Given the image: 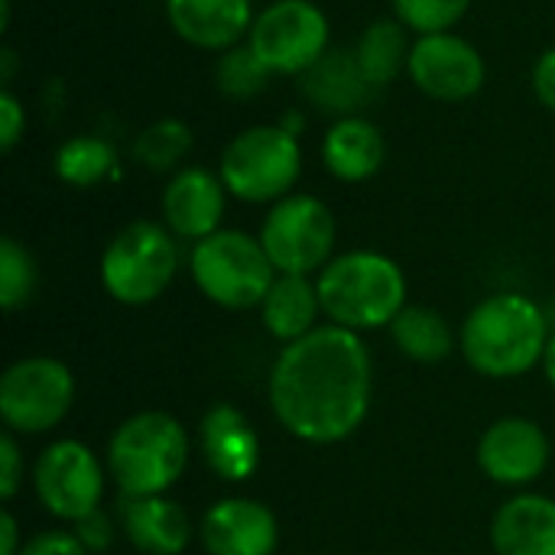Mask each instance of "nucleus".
I'll return each instance as SVG.
<instances>
[{"mask_svg": "<svg viewBox=\"0 0 555 555\" xmlns=\"http://www.w3.org/2000/svg\"><path fill=\"white\" fill-rule=\"evenodd\" d=\"M270 410L276 423L309 446H335L354 436L371 410L374 364L358 332L319 325L283 345L270 371Z\"/></svg>", "mask_w": 555, "mask_h": 555, "instance_id": "obj_1", "label": "nucleus"}, {"mask_svg": "<svg viewBox=\"0 0 555 555\" xmlns=\"http://www.w3.org/2000/svg\"><path fill=\"white\" fill-rule=\"evenodd\" d=\"M550 335L553 332L540 302L524 293H494L462 322L459 348L475 374L514 380L543 364Z\"/></svg>", "mask_w": 555, "mask_h": 555, "instance_id": "obj_2", "label": "nucleus"}, {"mask_svg": "<svg viewBox=\"0 0 555 555\" xmlns=\"http://www.w3.org/2000/svg\"><path fill=\"white\" fill-rule=\"evenodd\" d=\"M322 315L348 332H377L406 309V276L400 263L380 250L335 254L315 273Z\"/></svg>", "mask_w": 555, "mask_h": 555, "instance_id": "obj_3", "label": "nucleus"}, {"mask_svg": "<svg viewBox=\"0 0 555 555\" xmlns=\"http://www.w3.org/2000/svg\"><path fill=\"white\" fill-rule=\"evenodd\" d=\"M189 433L185 426L159 410L127 416L107 442V478L124 498L166 494L189 468Z\"/></svg>", "mask_w": 555, "mask_h": 555, "instance_id": "obj_4", "label": "nucleus"}, {"mask_svg": "<svg viewBox=\"0 0 555 555\" xmlns=\"http://www.w3.org/2000/svg\"><path fill=\"white\" fill-rule=\"evenodd\" d=\"M218 176L244 205H276L293 195L302 176L299 137L283 124H254L228 140L218 159Z\"/></svg>", "mask_w": 555, "mask_h": 555, "instance_id": "obj_5", "label": "nucleus"}, {"mask_svg": "<svg viewBox=\"0 0 555 555\" xmlns=\"http://www.w3.org/2000/svg\"><path fill=\"white\" fill-rule=\"evenodd\" d=\"M189 273L208 302L231 312L260 309L276 280V267L270 263L260 237L241 228H221L192 244Z\"/></svg>", "mask_w": 555, "mask_h": 555, "instance_id": "obj_6", "label": "nucleus"}, {"mask_svg": "<svg viewBox=\"0 0 555 555\" xmlns=\"http://www.w3.org/2000/svg\"><path fill=\"white\" fill-rule=\"evenodd\" d=\"M179 237L150 218L124 224L101 254V286L120 306H150L176 280Z\"/></svg>", "mask_w": 555, "mask_h": 555, "instance_id": "obj_7", "label": "nucleus"}, {"mask_svg": "<svg viewBox=\"0 0 555 555\" xmlns=\"http://www.w3.org/2000/svg\"><path fill=\"white\" fill-rule=\"evenodd\" d=\"M257 237L276 273L312 276L322 273L325 263L335 257L338 221L322 198L293 192L276 205H270Z\"/></svg>", "mask_w": 555, "mask_h": 555, "instance_id": "obj_8", "label": "nucleus"}, {"mask_svg": "<svg viewBox=\"0 0 555 555\" xmlns=\"http://www.w3.org/2000/svg\"><path fill=\"white\" fill-rule=\"evenodd\" d=\"M75 403L72 371L46 354L20 358L0 374V420L13 436L52 433Z\"/></svg>", "mask_w": 555, "mask_h": 555, "instance_id": "obj_9", "label": "nucleus"}, {"mask_svg": "<svg viewBox=\"0 0 555 555\" xmlns=\"http://www.w3.org/2000/svg\"><path fill=\"white\" fill-rule=\"evenodd\" d=\"M247 46L273 75L299 78L332 49V23L312 0H273L254 16Z\"/></svg>", "mask_w": 555, "mask_h": 555, "instance_id": "obj_10", "label": "nucleus"}, {"mask_svg": "<svg viewBox=\"0 0 555 555\" xmlns=\"http://www.w3.org/2000/svg\"><path fill=\"white\" fill-rule=\"evenodd\" d=\"M107 465L78 439H59L46 446L33 465V491L55 520L78 524L104 501Z\"/></svg>", "mask_w": 555, "mask_h": 555, "instance_id": "obj_11", "label": "nucleus"}, {"mask_svg": "<svg viewBox=\"0 0 555 555\" xmlns=\"http://www.w3.org/2000/svg\"><path fill=\"white\" fill-rule=\"evenodd\" d=\"M406 75L420 94L442 104H462L485 88L488 62L472 39L449 29L413 39Z\"/></svg>", "mask_w": 555, "mask_h": 555, "instance_id": "obj_12", "label": "nucleus"}, {"mask_svg": "<svg viewBox=\"0 0 555 555\" xmlns=\"http://www.w3.org/2000/svg\"><path fill=\"white\" fill-rule=\"evenodd\" d=\"M550 436L527 416H504L478 442V468L504 488H527L550 468Z\"/></svg>", "mask_w": 555, "mask_h": 555, "instance_id": "obj_13", "label": "nucleus"}, {"mask_svg": "<svg viewBox=\"0 0 555 555\" xmlns=\"http://www.w3.org/2000/svg\"><path fill=\"white\" fill-rule=\"evenodd\" d=\"M228 189L218 172L205 166H182L163 189V224L179 241H205L221 231Z\"/></svg>", "mask_w": 555, "mask_h": 555, "instance_id": "obj_14", "label": "nucleus"}, {"mask_svg": "<svg viewBox=\"0 0 555 555\" xmlns=\"http://www.w3.org/2000/svg\"><path fill=\"white\" fill-rule=\"evenodd\" d=\"M198 540L208 555H273L280 546V524L254 498H221L205 511Z\"/></svg>", "mask_w": 555, "mask_h": 555, "instance_id": "obj_15", "label": "nucleus"}, {"mask_svg": "<svg viewBox=\"0 0 555 555\" xmlns=\"http://www.w3.org/2000/svg\"><path fill=\"white\" fill-rule=\"evenodd\" d=\"M254 16V0H166L169 29L205 52H228L247 42Z\"/></svg>", "mask_w": 555, "mask_h": 555, "instance_id": "obj_16", "label": "nucleus"}, {"mask_svg": "<svg viewBox=\"0 0 555 555\" xmlns=\"http://www.w3.org/2000/svg\"><path fill=\"white\" fill-rule=\"evenodd\" d=\"M198 452L205 465L231 485L254 478L260 468V436L231 403H215L198 423Z\"/></svg>", "mask_w": 555, "mask_h": 555, "instance_id": "obj_17", "label": "nucleus"}, {"mask_svg": "<svg viewBox=\"0 0 555 555\" xmlns=\"http://www.w3.org/2000/svg\"><path fill=\"white\" fill-rule=\"evenodd\" d=\"M117 520L127 543L140 555H182L195 533L182 504L169 501L166 494H153V498L120 494Z\"/></svg>", "mask_w": 555, "mask_h": 555, "instance_id": "obj_18", "label": "nucleus"}, {"mask_svg": "<svg viewBox=\"0 0 555 555\" xmlns=\"http://www.w3.org/2000/svg\"><path fill=\"white\" fill-rule=\"evenodd\" d=\"M322 163L328 176L345 185L374 179L387 163V140L377 124L364 117H338L322 137Z\"/></svg>", "mask_w": 555, "mask_h": 555, "instance_id": "obj_19", "label": "nucleus"}, {"mask_svg": "<svg viewBox=\"0 0 555 555\" xmlns=\"http://www.w3.org/2000/svg\"><path fill=\"white\" fill-rule=\"evenodd\" d=\"M498 555H555V501L543 494H517L501 504L491 524Z\"/></svg>", "mask_w": 555, "mask_h": 555, "instance_id": "obj_20", "label": "nucleus"}, {"mask_svg": "<svg viewBox=\"0 0 555 555\" xmlns=\"http://www.w3.org/2000/svg\"><path fill=\"white\" fill-rule=\"evenodd\" d=\"M299 88L315 107L338 117H354V111L374 94L354 59V49H328L306 75H299Z\"/></svg>", "mask_w": 555, "mask_h": 555, "instance_id": "obj_21", "label": "nucleus"}, {"mask_svg": "<svg viewBox=\"0 0 555 555\" xmlns=\"http://www.w3.org/2000/svg\"><path fill=\"white\" fill-rule=\"evenodd\" d=\"M319 315H322L319 286L312 276H299V273H276L267 299L260 302V322L280 345H293L312 335L319 328Z\"/></svg>", "mask_w": 555, "mask_h": 555, "instance_id": "obj_22", "label": "nucleus"}, {"mask_svg": "<svg viewBox=\"0 0 555 555\" xmlns=\"http://www.w3.org/2000/svg\"><path fill=\"white\" fill-rule=\"evenodd\" d=\"M410 52H413L410 29L397 16L374 20L354 42V59L374 91H380V88L393 85L400 75H406Z\"/></svg>", "mask_w": 555, "mask_h": 555, "instance_id": "obj_23", "label": "nucleus"}, {"mask_svg": "<svg viewBox=\"0 0 555 555\" xmlns=\"http://www.w3.org/2000/svg\"><path fill=\"white\" fill-rule=\"evenodd\" d=\"M390 338L397 351L416 364H439L452 354L455 335L446 322L429 306H406L393 322H390Z\"/></svg>", "mask_w": 555, "mask_h": 555, "instance_id": "obj_24", "label": "nucleus"}, {"mask_svg": "<svg viewBox=\"0 0 555 555\" xmlns=\"http://www.w3.org/2000/svg\"><path fill=\"white\" fill-rule=\"evenodd\" d=\"M55 179L72 185V189H94L107 179L117 176V150L114 143H107L104 137H91V133H78L68 137L52 159Z\"/></svg>", "mask_w": 555, "mask_h": 555, "instance_id": "obj_25", "label": "nucleus"}, {"mask_svg": "<svg viewBox=\"0 0 555 555\" xmlns=\"http://www.w3.org/2000/svg\"><path fill=\"white\" fill-rule=\"evenodd\" d=\"M195 146L192 127L179 117H159L133 137V159L150 172L176 169Z\"/></svg>", "mask_w": 555, "mask_h": 555, "instance_id": "obj_26", "label": "nucleus"}, {"mask_svg": "<svg viewBox=\"0 0 555 555\" xmlns=\"http://www.w3.org/2000/svg\"><path fill=\"white\" fill-rule=\"evenodd\" d=\"M273 72L254 55V49L247 42L221 52L218 59V68H215V81H218V91L231 101H250L257 98L260 91H267Z\"/></svg>", "mask_w": 555, "mask_h": 555, "instance_id": "obj_27", "label": "nucleus"}, {"mask_svg": "<svg viewBox=\"0 0 555 555\" xmlns=\"http://www.w3.org/2000/svg\"><path fill=\"white\" fill-rule=\"evenodd\" d=\"M36 286H39V267L33 254L16 237H3L0 241V306L7 312H20L36 296Z\"/></svg>", "mask_w": 555, "mask_h": 555, "instance_id": "obj_28", "label": "nucleus"}, {"mask_svg": "<svg viewBox=\"0 0 555 555\" xmlns=\"http://www.w3.org/2000/svg\"><path fill=\"white\" fill-rule=\"evenodd\" d=\"M390 3H393V16L416 36L449 33L472 10V0H390Z\"/></svg>", "mask_w": 555, "mask_h": 555, "instance_id": "obj_29", "label": "nucleus"}, {"mask_svg": "<svg viewBox=\"0 0 555 555\" xmlns=\"http://www.w3.org/2000/svg\"><path fill=\"white\" fill-rule=\"evenodd\" d=\"M23 481H26L23 452L16 446V436L13 433H3L0 436V498L3 501H13L20 494Z\"/></svg>", "mask_w": 555, "mask_h": 555, "instance_id": "obj_30", "label": "nucleus"}, {"mask_svg": "<svg viewBox=\"0 0 555 555\" xmlns=\"http://www.w3.org/2000/svg\"><path fill=\"white\" fill-rule=\"evenodd\" d=\"M23 137H26V107L10 88H0V150L13 153Z\"/></svg>", "mask_w": 555, "mask_h": 555, "instance_id": "obj_31", "label": "nucleus"}, {"mask_svg": "<svg viewBox=\"0 0 555 555\" xmlns=\"http://www.w3.org/2000/svg\"><path fill=\"white\" fill-rule=\"evenodd\" d=\"M20 555H91L81 540L75 537V530H42L36 537H29L23 543Z\"/></svg>", "mask_w": 555, "mask_h": 555, "instance_id": "obj_32", "label": "nucleus"}, {"mask_svg": "<svg viewBox=\"0 0 555 555\" xmlns=\"http://www.w3.org/2000/svg\"><path fill=\"white\" fill-rule=\"evenodd\" d=\"M72 530H75V537L81 540V546L88 553H104L114 543V520L101 507L94 514L81 517L78 524H72Z\"/></svg>", "mask_w": 555, "mask_h": 555, "instance_id": "obj_33", "label": "nucleus"}, {"mask_svg": "<svg viewBox=\"0 0 555 555\" xmlns=\"http://www.w3.org/2000/svg\"><path fill=\"white\" fill-rule=\"evenodd\" d=\"M533 94L546 111L555 114V46L546 49L533 65Z\"/></svg>", "mask_w": 555, "mask_h": 555, "instance_id": "obj_34", "label": "nucleus"}, {"mask_svg": "<svg viewBox=\"0 0 555 555\" xmlns=\"http://www.w3.org/2000/svg\"><path fill=\"white\" fill-rule=\"evenodd\" d=\"M26 540H20V524L10 511L0 514V555H20Z\"/></svg>", "mask_w": 555, "mask_h": 555, "instance_id": "obj_35", "label": "nucleus"}, {"mask_svg": "<svg viewBox=\"0 0 555 555\" xmlns=\"http://www.w3.org/2000/svg\"><path fill=\"white\" fill-rule=\"evenodd\" d=\"M0 75H3V88H10V78H13V49L10 46L0 49Z\"/></svg>", "mask_w": 555, "mask_h": 555, "instance_id": "obj_36", "label": "nucleus"}, {"mask_svg": "<svg viewBox=\"0 0 555 555\" xmlns=\"http://www.w3.org/2000/svg\"><path fill=\"white\" fill-rule=\"evenodd\" d=\"M543 371H546V377H550V384L555 387V328L553 335H550V345H546V358H543Z\"/></svg>", "mask_w": 555, "mask_h": 555, "instance_id": "obj_37", "label": "nucleus"}, {"mask_svg": "<svg viewBox=\"0 0 555 555\" xmlns=\"http://www.w3.org/2000/svg\"><path fill=\"white\" fill-rule=\"evenodd\" d=\"M10 29V0H0V33Z\"/></svg>", "mask_w": 555, "mask_h": 555, "instance_id": "obj_38", "label": "nucleus"}]
</instances>
